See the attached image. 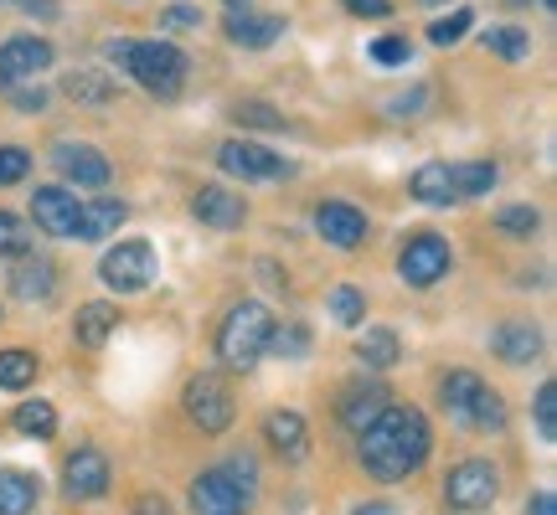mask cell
<instances>
[{"instance_id":"obj_1","label":"cell","mask_w":557,"mask_h":515,"mask_svg":"<svg viewBox=\"0 0 557 515\" xmlns=\"http://www.w3.org/2000/svg\"><path fill=\"white\" fill-rule=\"evenodd\" d=\"M361 469L382 485H398V479L418 475L423 469V459L434 449V434H429V417L418 413V407H403V402H387L382 417L372 428H361Z\"/></svg>"},{"instance_id":"obj_2","label":"cell","mask_w":557,"mask_h":515,"mask_svg":"<svg viewBox=\"0 0 557 515\" xmlns=\"http://www.w3.org/2000/svg\"><path fill=\"white\" fill-rule=\"evenodd\" d=\"M109 58L156 99H176L186 88V73H191V62L176 41H109Z\"/></svg>"},{"instance_id":"obj_3","label":"cell","mask_w":557,"mask_h":515,"mask_svg":"<svg viewBox=\"0 0 557 515\" xmlns=\"http://www.w3.org/2000/svg\"><path fill=\"white\" fill-rule=\"evenodd\" d=\"M269 336H274V315H269V304L259 299H243L227 310L218 330V361L227 372H253L263 356H269Z\"/></svg>"},{"instance_id":"obj_4","label":"cell","mask_w":557,"mask_h":515,"mask_svg":"<svg viewBox=\"0 0 557 515\" xmlns=\"http://www.w3.org/2000/svg\"><path fill=\"white\" fill-rule=\"evenodd\" d=\"M438 402H444L449 423H459V428H475V434H500L506 428V402L475 372H449L438 381Z\"/></svg>"},{"instance_id":"obj_5","label":"cell","mask_w":557,"mask_h":515,"mask_svg":"<svg viewBox=\"0 0 557 515\" xmlns=\"http://www.w3.org/2000/svg\"><path fill=\"white\" fill-rule=\"evenodd\" d=\"M496 495H500V469L491 459H459L455 469L444 475V505L449 511L475 515L485 505H496Z\"/></svg>"},{"instance_id":"obj_6","label":"cell","mask_w":557,"mask_h":515,"mask_svg":"<svg viewBox=\"0 0 557 515\" xmlns=\"http://www.w3.org/2000/svg\"><path fill=\"white\" fill-rule=\"evenodd\" d=\"M181 407L186 417L197 423L201 434H227V423L238 413V402H233V387L218 377V372H197V377L186 381V392H181Z\"/></svg>"},{"instance_id":"obj_7","label":"cell","mask_w":557,"mask_h":515,"mask_svg":"<svg viewBox=\"0 0 557 515\" xmlns=\"http://www.w3.org/2000/svg\"><path fill=\"white\" fill-rule=\"evenodd\" d=\"M99 278L114 294H145L156 284V248L145 238H124L120 248H109L99 263Z\"/></svg>"},{"instance_id":"obj_8","label":"cell","mask_w":557,"mask_h":515,"mask_svg":"<svg viewBox=\"0 0 557 515\" xmlns=\"http://www.w3.org/2000/svg\"><path fill=\"white\" fill-rule=\"evenodd\" d=\"M449 268H455V253H449V242L438 238V233H413V238L403 242L398 274L408 289H434L438 278H449Z\"/></svg>"},{"instance_id":"obj_9","label":"cell","mask_w":557,"mask_h":515,"mask_svg":"<svg viewBox=\"0 0 557 515\" xmlns=\"http://www.w3.org/2000/svg\"><path fill=\"white\" fill-rule=\"evenodd\" d=\"M218 165L227 171V176L238 180H284L295 176V165L284 155H274V150H263V145H253V139H227V145H218Z\"/></svg>"},{"instance_id":"obj_10","label":"cell","mask_w":557,"mask_h":515,"mask_svg":"<svg viewBox=\"0 0 557 515\" xmlns=\"http://www.w3.org/2000/svg\"><path fill=\"white\" fill-rule=\"evenodd\" d=\"M52 165L78 191H103L109 176H114V165H109V155H103L99 145H78V139H62L58 150H52Z\"/></svg>"},{"instance_id":"obj_11","label":"cell","mask_w":557,"mask_h":515,"mask_svg":"<svg viewBox=\"0 0 557 515\" xmlns=\"http://www.w3.org/2000/svg\"><path fill=\"white\" fill-rule=\"evenodd\" d=\"M52 67V41L47 37H11L0 41V88L37 83V73Z\"/></svg>"},{"instance_id":"obj_12","label":"cell","mask_w":557,"mask_h":515,"mask_svg":"<svg viewBox=\"0 0 557 515\" xmlns=\"http://www.w3.org/2000/svg\"><path fill=\"white\" fill-rule=\"evenodd\" d=\"M62 485H67V495L73 500H103L109 495V485H114L109 459H103L94 443H78V449L67 454V464H62Z\"/></svg>"},{"instance_id":"obj_13","label":"cell","mask_w":557,"mask_h":515,"mask_svg":"<svg viewBox=\"0 0 557 515\" xmlns=\"http://www.w3.org/2000/svg\"><path fill=\"white\" fill-rule=\"evenodd\" d=\"M32 217L47 238H78V222H83V201L67 191V186H37L32 197Z\"/></svg>"},{"instance_id":"obj_14","label":"cell","mask_w":557,"mask_h":515,"mask_svg":"<svg viewBox=\"0 0 557 515\" xmlns=\"http://www.w3.org/2000/svg\"><path fill=\"white\" fill-rule=\"evenodd\" d=\"M315 233L331 242V248L351 253V248L367 242V212L351 206V201H320L315 206Z\"/></svg>"},{"instance_id":"obj_15","label":"cell","mask_w":557,"mask_h":515,"mask_svg":"<svg viewBox=\"0 0 557 515\" xmlns=\"http://www.w3.org/2000/svg\"><path fill=\"white\" fill-rule=\"evenodd\" d=\"M191 511L197 515H248V500H243V490L218 464V469H201V475L191 479Z\"/></svg>"},{"instance_id":"obj_16","label":"cell","mask_w":557,"mask_h":515,"mask_svg":"<svg viewBox=\"0 0 557 515\" xmlns=\"http://www.w3.org/2000/svg\"><path fill=\"white\" fill-rule=\"evenodd\" d=\"M191 217L201 227H218V233H233L248 222V201L238 191H227V186H197V197H191Z\"/></svg>"},{"instance_id":"obj_17","label":"cell","mask_w":557,"mask_h":515,"mask_svg":"<svg viewBox=\"0 0 557 515\" xmlns=\"http://www.w3.org/2000/svg\"><path fill=\"white\" fill-rule=\"evenodd\" d=\"M11 294H16L21 304H47V299L58 294V263L47 253L16 258V268H11Z\"/></svg>"},{"instance_id":"obj_18","label":"cell","mask_w":557,"mask_h":515,"mask_svg":"<svg viewBox=\"0 0 557 515\" xmlns=\"http://www.w3.org/2000/svg\"><path fill=\"white\" fill-rule=\"evenodd\" d=\"M263 443H269L284 464H299V459L310 454V423H305L295 407H278V413L263 417Z\"/></svg>"},{"instance_id":"obj_19","label":"cell","mask_w":557,"mask_h":515,"mask_svg":"<svg viewBox=\"0 0 557 515\" xmlns=\"http://www.w3.org/2000/svg\"><path fill=\"white\" fill-rule=\"evenodd\" d=\"M491 351L506 366H527V361L542 356V330L532 319H500L496 330H491Z\"/></svg>"},{"instance_id":"obj_20","label":"cell","mask_w":557,"mask_h":515,"mask_svg":"<svg viewBox=\"0 0 557 515\" xmlns=\"http://www.w3.org/2000/svg\"><path fill=\"white\" fill-rule=\"evenodd\" d=\"M387 402H393V397H387L382 381H357V387H346V392H341L336 413H341V423H346L351 434H361V428H372V423H377Z\"/></svg>"},{"instance_id":"obj_21","label":"cell","mask_w":557,"mask_h":515,"mask_svg":"<svg viewBox=\"0 0 557 515\" xmlns=\"http://www.w3.org/2000/svg\"><path fill=\"white\" fill-rule=\"evenodd\" d=\"M284 37V16H263V11H233L227 16V41L243 52H263Z\"/></svg>"},{"instance_id":"obj_22","label":"cell","mask_w":557,"mask_h":515,"mask_svg":"<svg viewBox=\"0 0 557 515\" xmlns=\"http://www.w3.org/2000/svg\"><path fill=\"white\" fill-rule=\"evenodd\" d=\"M120 304H109V299H94V304H83L78 319H73V340H78L83 351H99L109 346V336L120 330Z\"/></svg>"},{"instance_id":"obj_23","label":"cell","mask_w":557,"mask_h":515,"mask_svg":"<svg viewBox=\"0 0 557 515\" xmlns=\"http://www.w3.org/2000/svg\"><path fill=\"white\" fill-rule=\"evenodd\" d=\"M124 217H129V206H124L120 197H94V201H83L78 242H103V238H114V233L124 227Z\"/></svg>"},{"instance_id":"obj_24","label":"cell","mask_w":557,"mask_h":515,"mask_svg":"<svg viewBox=\"0 0 557 515\" xmlns=\"http://www.w3.org/2000/svg\"><path fill=\"white\" fill-rule=\"evenodd\" d=\"M41 500V479L32 469H0V515H32Z\"/></svg>"},{"instance_id":"obj_25","label":"cell","mask_w":557,"mask_h":515,"mask_svg":"<svg viewBox=\"0 0 557 515\" xmlns=\"http://www.w3.org/2000/svg\"><path fill=\"white\" fill-rule=\"evenodd\" d=\"M62 93H67L73 103H88V109H99V103H114V99H120V83H114V73L83 67V73H67V78H62Z\"/></svg>"},{"instance_id":"obj_26","label":"cell","mask_w":557,"mask_h":515,"mask_svg":"<svg viewBox=\"0 0 557 515\" xmlns=\"http://www.w3.org/2000/svg\"><path fill=\"white\" fill-rule=\"evenodd\" d=\"M449 180H455V201L491 197L500 180V165L496 160H459V165H449Z\"/></svg>"},{"instance_id":"obj_27","label":"cell","mask_w":557,"mask_h":515,"mask_svg":"<svg viewBox=\"0 0 557 515\" xmlns=\"http://www.w3.org/2000/svg\"><path fill=\"white\" fill-rule=\"evenodd\" d=\"M408 191H413L423 206H449L455 201V180H449V160H429V165H418L413 180H408Z\"/></svg>"},{"instance_id":"obj_28","label":"cell","mask_w":557,"mask_h":515,"mask_svg":"<svg viewBox=\"0 0 557 515\" xmlns=\"http://www.w3.org/2000/svg\"><path fill=\"white\" fill-rule=\"evenodd\" d=\"M357 361L367 366V372H393V366L403 361V340L393 336V330L372 325V330L357 340Z\"/></svg>"},{"instance_id":"obj_29","label":"cell","mask_w":557,"mask_h":515,"mask_svg":"<svg viewBox=\"0 0 557 515\" xmlns=\"http://www.w3.org/2000/svg\"><path fill=\"white\" fill-rule=\"evenodd\" d=\"M37 351H26V346H11V351H0V392H26L32 381H37Z\"/></svg>"},{"instance_id":"obj_30","label":"cell","mask_w":557,"mask_h":515,"mask_svg":"<svg viewBox=\"0 0 557 515\" xmlns=\"http://www.w3.org/2000/svg\"><path fill=\"white\" fill-rule=\"evenodd\" d=\"M325 304H331V319H336V325H346V330H357L361 319H367V294H361V289H351V284H336V289L325 294Z\"/></svg>"},{"instance_id":"obj_31","label":"cell","mask_w":557,"mask_h":515,"mask_svg":"<svg viewBox=\"0 0 557 515\" xmlns=\"http://www.w3.org/2000/svg\"><path fill=\"white\" fill-rule=\"evenodd\" d=\"M16 428L26 438H52L58 434V407L41 402V397H32V402H21L16 407Z\"/></svg>"},{"instance_id":"obj_32","label":"cell","mask_w":557,"mask_h":515,"mask_svg":"<svg viewBox=\"0 0 557 515\" xmlns=\"http://www.w3.org/2000/svg\"><path fill=\"white\" fill-rule=\"evenodd\" d=\"M269 351L278 361H305L310 356V330L299 319H284V325H274V336H269Z\"/></svg>"},{"instance_id":"obj_33","label":"cell","mask_w":557,"mask_h":515,"mask_svg":"<svg viewBox=\"0 0 557 515\" xmlns=\"http://www.w3.org/2000/svg\"><path fill=\"white\" fill-rule=\"evenodd\" d=\"M496 227L506 233V238L527 242V238H537L542 212H537V206H500V212H496Z\"/></svg>"},{"instance_id":"obj_34","label":"cell","mask_w":557,"mask_h":515,"mask_svg":"<svg viewBox=\"0 0 557 515\" xmlns=\"http://www.w3.org/2000/svg\"><path fill=\"white\" fill-rule=\"evenodd\" d=\"M485 47L506 62H521L527 52H532V37H527L521 26H491V32H485Z\"/></svg>"},{"instance_id":"obj_35","label":"cell","mask_w":557,"mask_h":515,"mask_svg":"<svg viewBox=\"0 0 557 515\" xmlns=\"http://www.w3.org/2000/svg\"><path fill=\"white\" fill-rule=\"evenodd\" d=\"M32 253V227L16 212H0V258H26Z\"/></svg>"},{"instance_id":"obj_36","label":"cell","mask_w":557,"mask_h":515,"mask_svg":"<svg viewBox=\"0 0 557 515\" xmlns=\"http://www.w3.org/2000/svg\"><path fill=\"white\" fill-rule=\"evenodd\" d=\"M470 26H475V11H465V5H459V11H449V16H438L434 26H429V41H434V47H455V41L465 37Z\"/></svg>"},{"instance_id":"obj_37","label":"cell","mask_w":557,"mask_h":515,"mask_svg":"<svg viewBox=\"0 0 557 515\" xmlns=\"http://www.w3.org/2000/svg\"><path fill=\"white\" fill-rule=\"evenodd\" d=\"M532 413H537L542 443H553V438H557V381H542V387H537V402H532Z\"/></svg>"},{"instance_id":"obj_38","label":"cell","mask_w":557,"mask_h":515,"mask_svg":"<svg viewBox=\"0 0 557 515\" xmlns=\"http://www.w3.org/2000/svg\"><path fill=\"white\" fill-rule=\"evenodd\" d=\"M32 176V150L26 145H0V186H16Z\"/></svg>"},{"instance_id":"obj_39","label":"cell","mask_w":557,"mask_h":515,"mask_svg":"<svg viewBox=\"0 0 557 515\" xmlns=\"http://www.w3.org/2000/svg\"><path fill=\"white\" fill-rule=\"evenodd\" d=\"M222 469H227V479H233V485L243 490V500L253 505V490H259V464H253L248 454H233L227 464H222Z\"/></svg>"},{"instance_id":"obj_40","label":"cell","mask_w":557,"mask_h":515,"mask_svg":"<svg viewBox=\"0 0 557 515\" xmlns=\"http://www.w3.org/2000/svg\"><path fill=\"white\" fill-rule=\"evenodd\" d=\"M156 26L160 32H171V37H181V32H201V11L197 5H165Z\"/></svg>"},{"instance_id":"obj_41","label":"cell","mask_w":557,"mask_h":515,"mask_svg":"<svg viewBox=\"0 0 557 515\" xmlns=\"http://www.w3.org/2000/svg\"><path fill=\"white\" fill-rule=\"evenodd\" d=\"M233 120H238L243 129H284V114H274L269 103H238Z\"/></svg>"},{"instance_id":"obj_42","label":"cell","mask_w":557,"mask_h":515,"mask_svg":"<svg viewBox=\"0 0 557 515\" xmlns=\"http://www.w3.org/2000/svg\"><path fill=\"white\" fill-rule=\"evenodd\" d=\"M408 58H413L408 37H382V41H372V62H382V67H403Z\"/></svg>"},{"instance_id":"obj_43","label":"cell","mask_w":557,"mask_h":515,"mask_svg":"<svg viewBox=\"0 0 557 515\" xmlns=\"http://www.w3.org/2000/svg\"><path fill=\"white\" fill-rule=\"evenodd\" d=\"M351 16H361V21H382V16H393V0H341Z\"/></svg>"},{"instance_id":"obj_44","label":"cell","mask_w":557,"mask_h":515,"mask_svg":"<svg viewBox=\"0 0 557 515\" xmlns=\"http://www.w3.org/2000/svg\"><path fill=\"white\" fill-rule=\"evenodd\" d=\"M527 515H557V495L553 490H537V495L527 500Z\"/></svg>"},{"instance_id":"obj_45","label":"cell","mask_w":557,"mask_h":515,"mask_svg":"<svg viewBox=\"0 0 557 515\" xmlns=\"http://www.w3.org/2000/svg\"><path fill=\"white\" fill-rule=\"evenodd\" d=\"M11 99H16V109H41V103H47V93H41V83H37V88H16Z\"/></svg>"},{"instance_id":"obj_46","label":"cell","mask_w":557,"mask_h":515,"mask_svg":"<svg viewBox=\"0 0 557 515\" xmlns=\"http://www.w3.org/2000/svg\"><path fill=\"white\" fill-rule=\"evenodd\" d=\"M135 515H171V505H165V500H160V495H139Z\"/></svg>"},{"instance_id":"obj_47","label":"cell","mask_w":557,"mask_h":515,"mask_svg":"<svg viewBox=\"0 0 557 515\" xmlns=\"http://www.w3.org/2000/svg\"><path fill=\"white\" fill-rule=\"evenodd\" d=\"M351 515H398V505H387V500H367V505H357Z\"/></svg>"},{"instance_id":"obj_48","label":"cell","mask_w":557,"mask_h":515,"mask_svg":"<svg viewBox=\"0 0 557 515\" xmlns=\"http://www.w3.org/2000/svg\"><path fill=\"white\" fill-rule=\"evenodd\" d=\"M227 11H253V0H222Z\"/></svg>"},{"instance_id":"obj_49","label":"cell","mask_w":557,"mask_h":515,"mask_svg":"<svg viewBox=\"0 0 557 515\" xmlns=\"http://www.w3.org/2000/svg\"><path fill=\"white\" fill-rule=\"evenodd\" d=\"M542 5H547V11H553V5H557V0H542Z\"/></svg>"},{"instance_id":"obj_50","label":"cell","mask_w":557,"mask_h":515,"mask_svg":"<svg viewBox=\"0 0 557 515\" xmlns=\"http://www.w3.org/2000/svg\"><path fill=\"white\" fill-rule=\"evenodd\" d=\"M423 5H444V0H423Z\"/></svg>"}]
</instances>
